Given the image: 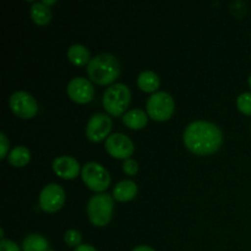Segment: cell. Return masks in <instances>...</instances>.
<instances>
[{
  "mask_svg": "<svg viewBox=\"0 0 251 251\" xmlns=\"http://www.w3.org/2000/svg\"><path fill=\"white\" fill-rule=\"evenodd\" d=\"M183 139L186 149L194 154L208 156L222 146L223 135L217 125L199 120L186 126Z\"/></svg>",
  "mask_w": 251,
  "mask_h": 251,
  "instance_id": "6da1fadb",
  "label": "cell"
},
{
  "mask_svg": "<svg viewBox=\"0 0 251 251\" xmlns=\"http://www.w3.org/2000/svg\"><path fill=\"white\" fill-rule=\"evenodd\" d=\"M87 74L91 81L97 85L107 86L114 82L120 75V65L112 54H100L90 61Z\"/></svg>",
  "mask_w": 251,
  "mask_h": 251,
  "instance_id": "7a4b0ae2",
  "label": "cell"
},
{
  "mask_svg": "<svg viewBox=\"0 0 251 251\" xmlns=\"http://www.w3.org/2000/svg\"><path fill=\"white\" fill-rule=\"evenodd\" d=\"M131 102V92L124 83H115L108 87L103 95V107L112 117H120L126 112Z\"/></svg>",
  "mask_w": 251,
  "mask_h": 251,
  "instance_id": "3957f363",
  "label": "cell"
},
{
  "mask_svg": "<svg viewBox=\"0 0 251 251\" xmlns=\"http://www.w3.org/2000/svg\"><path fill=\"white\" fill-rule=\"evenodd\" d=\"M114 208L113 198L108 194H97L87 203V213L91 223L96 227H104L110 222Z\"/></svg>",
  "mask_w": 251,
  "mask_h": 251,
  "instance_id": "277c9868",
  "label": "cell"
},
{
  "mask_svg": "<svg viewBox=\"0 0 251 251\" xmlns=\"http://www.w3.org/2000/svg\"><path fill=\"white\" fill-rule=\"evenodd\" d=\"M174 113V100L167 92H156L147 100V114L156 122H166Z\"/></svg>",
  "mask_w": 251,
  "mask_h": 251,
  "instance_id": "5b68a950",
  "label": "cell"
},
{
  "mask_svg": "<svg viewBox=\"0 0 251 251\" xmlns=\"http://www.w3.org/2000/svg\"><path fill=\"white\" fill-rule=\"evenodd\" d=\"M81 176H82V180L86 186L95 193H103L110 185L109 173L105 171L104 167L96 162L86 163L82 167Z\"/></svg>",
  "mask_w": 251,
  "mask_h": 251,
  "instance_id": "8992f818",
  "label": "cell"
},
{
  "mask_svg": "<svg viewBox=\"0 0 251 251\" xmlns=\"http://www.w3.org/2000/svg\"><path fill=\"white\" fill-rule=\"evenodd\" d=\"M10 108L16 117L21 119H31L38 112V104L29 93L17 91L10 97Z\"/></svg>",
  "mask_w": 251,
  "mask_h": 251,
  "instance_id": "52a82bcc",
  "label": "cell"
},
{
  "mask_svg": "<svg viewBox=\"0 0 251 251\" xmlns=\"http://www.w3.org/2000/svg\"><path fill=\"white\" fill-rule=\"evenodd\" d=\"M65 202V191L58 184H48L39 194V206L43 211L54 213Z\"/></svg>",
  "mask_w": 251,
  "mask_h": 251,
  "instance_id": "ba28073f",
  "label": "cell"
},
{
  "mask_svg": "<svg viewBox=\"0 0 251 251\" xmlns=\"http://www.w3.org/2000/svg\"><path fill=\"white\" fill-rule=\"evenodd\" d=\"M112 119L107 114L97 113L93 115L86 126V136L91 142H100L112 130Z\"/></svg>",
  "mask_w": 251,
  "mask_h": 251,
  "instance_id": "9c48e42d",
  "label": "cell"
},
{
  "mask_svg": "<svg viewBox=\"0 0 251 251\" xmlns=\"http://www.w3.org/2000/svg\"><path fill=\"white\" fill-rule=\"evenodd\" d=\"M68 96L71 100L78 104H86L90 103L95 97V88L93 85L83 77H75L69 82Z\"/></svg>",
  "mask_w": 251,
  "mask_h": 251,
  "instance_id": "30bf717a",
  "label": "cell"
},
{
  "mask_svg": "<svg viewBox=\"0 0 251 251\" xmlns=\"http://www.w3.org/2000/svg\"><path fill=\"white\" fill-rule=\"evenodd\" d=\"M105 150L114 158L126 161L134 152V144L126 135L113 134L105 141Z\"/></svg>",
  "mask_w": 251,
  "mask_h": 251,
  "instance_id": "8fae6325",
  "label": "cell"
},
{
  "mask_svg": "<svg viewBox=\"0 0 251 251\" xmlns=\"http://www.w3.org/2000/svg\"><path fill=\"white\" fill-rule=\"evenodd\" d=\"M53 171L60 178L71 180V179H75L78 176L80 163L74 157H56L53 162Z\"/></svg>",
  "mask_w": 251,
  "mask_h": 251,
  "instance_id": "7c38bea8",
  "label": "cell"
},
{
  "mask_svg": "<svg viewBox=\"0 0 251 251\" xmlns=\"http://www.w3.org/2000/svg\"><path fill=\"white\" fill-rule=\"evenodd\" d=\"M137 194V185L132 180H123L115 185L113 190V196L117 201L127 202L131 201Z\"/></svg>",
  "mask_w": 251,
  "mask_h": 251,
  "instance_id": "4fadbf2b",
  "label": "cell"
},
{
  "mask_svg": "<svg viewBox=\"0 0 251 251\" xmlns=\"http://www.w3.org/2000/svg\"><path fill=\"white\" fill-rule=\"evenodd\" d=\"M68 59L71 64L76 66H85L90 64L91 53L85 46L81 44H74L68 50Z\"/></svg>",
  "mask_w": 251,
  "mask_h": 251,
  "instance_id": "5bb4252c",
  "label": "cell"
},
{
  "mask_svg": "<svg viewBox=\"0 0 251 251\" xmlns=\"http://www.w3.org/2000/svg\"><path fill=\"white\" fill-rule=\"evenodd\" d=\"M123 123L132 130L144 129L147 125V114L141 109H131L123 115Z\"/></svg>",
  "mask_w": 251,
  "mask_h": 251,
  "instance_id": "9a60e30c",
  "label": "cell"
},
{
  "mask_svg": "<svg viewBox=\"0 0 251 251\" xmlns=\"http://www.w3.org/2000/svg\"><path fill=\"white\" fill-rule=\"evenodd\" d=\"M137 86L141 91L147 93H156L159 87V77L153 71H144L137 77Z\"/></svg>",
  "mask_w": 251,
  "mask_h": 251,
  "instance_id": "2e32d148",
  "label": "cell"
},
{
  "mask_svg": "<svg viewBox=\"0 0 251 251\" xmlns=\"http://www.w3.org/2000/svg\"><path fill=\"white\" fill-rule=\"evenodd\" d=\"M7 161L11 166L21 168V167L27 166L31 161V152L27 147L25 146H17L10 151L9 156H7Z\"/></svg>",
  "mask_w": 251,
  "mask_h": 251,
  "instance_id": "e0dca14e",
  "label": "cell"
},
{
  "mask_svg": "<svg viewBox=\"0 0 251 251\" xmlns=\"http://www.w3.org/2000/svg\"><path fill=\"white\" fill-rule=\"evenodd\" d=\"M31 17L33 22L39 26H46L50 22L51 12L47 5L43 2H36L31 7Z\"/></svg>",
  "mask_w": 251,
  "mask_h": 251,
  "instance_id": "ac0fdd59",
  "label": "cell"
},
{
  "mask_svg": "<svg viewBox=\"0 0 251 251\" xmlns=\"http://www.w3.org/2000/svg\"><path fill=\"white\" fill-rule=\"evenodd\" d=\"M24 251H49L48 240L39 234H29L22 243Z\"/></svg>",
  "mask_w": 251,
  "mask_h": 251,
  "instance_id": "d6986e66",
  "label": "cell"
},
{
  "mask_svg": "<svg viewBox=\"0 0 251 251\" xmlns=\"http://www.w3.org/2000/svg\"><path fill=\"white\" fill-rule=\"evenodd\" d=\"M237 107L243 114L251 115V93L244 92L237 98Z\"/></svg>",
  "mask_w": 251,
  "mask_h": 251,
  "instance_id": "ffe728a7",
  "label": "cell"
},
{
  "mask_svg": "<svg viewBox=\"0 0 251 251\" xmlns=\"http://www.w3.org/2000/svg\"><path fill=\"white\" fill-rule=\"evenodd\" d=\"M64 239H65V243L69 245V247L77 248L81 245L82 237H81V234L77 232V230L69 229L66 230L65 235H64Z\"/></svg>",
  "mask_w": 251,
  "mask_h": 251,
  "instance_id": "44dd1931",
  "label": "cell"
},
{
  "mask_svg": "<svg viewBox=\"0 0 251 251\" xmlns=\"http://www.w3.org/2000/svg\"><path fill=\"white\" fill-rule=\"evenodd\" d=\"M123 169H124V172L127 176H135L137 173V171H139V164H137L136 161L129 158L123 164Z\"/></svg>",
  "mask_w": 251,
  "mask_h": 251,
  "instance_id": "7402d4cb",
  "label": "cell"
},
{
  "mask_svg": "<svg viewBox=\"0 0 251 251\" xmlns=\"http://www.w3.org/2000/svg\"><path fill=\"white\" fill-rule=\"evenodd\" d=\"M0 251H20L19 245L16 243L7 239H1L0 243Z\"/></svg>",
  "mask_w": 251,
  "mask_h": 251,
  "instance_id": "603a6c76",
  "label": "cell"
},
{
  "mask_svg": "<svg viewBox=\"0 0 251 251\" xmlns=\"http://www.w3.org/2000/svg\"><path fill=\"white\" fill-rule=\"evenodd\" d=\"M0 149H1V154H0V159H4L6 157L7 151H9V140H7L6 135L4 132L0 134Z\"/></svg>",
  "mask_w": 251,
  "mask_h": 251,
  "instance_id": "cb8c5ba5",
  "label": "cell"
},
{
  "mask_svg": "<svg viewBox=\"0 0 251 251\" xmlns=\"http://www.w3.org/2000/svg\"><path fill=\"white\" fill-rule=\"evenodd\" d=\"M74 251H97V250H96L92 245L85 244V245H80V247H77Z\"/></svg>",
  "mask_w": 251,
  "mask_h": 251,
  "instance_id": "d4e9b609",
  "label": "cell"
},
{
  "mask_svg": "<svg viewBox=\"0 0 251 251\" xmlns=\"http://www.w3.org/2000/svg\"><path fill=\"white\" fill-rule=\"evenodd\" d=\"M132 251H156L154 249H152V248L147 247V245H140V247H136Z\"/></svg>",
  "mask_w": 251,
  "mask_h": 251,
  "instance_id": "484cf974",
  "label": "cell"
},
{
  "mask_svg": "<svg viewBox=\"0 0 251 251\" xmlns=\"http://www.w3.org/2000/svg\"><path fill=\"white\" fill-rule=\"evenodd\" d=\"M43 4H44V5H47V6H48V5H53V4H55V1H54V0H50V1H49V0H44Z\"/></svg>",
  "mask_w": 251,
  "mask_h": 251,
  "instance_id": "4316f807",
  "label": "cell"
},
{
  "mask_svg": "<svg viewBox=\"0 0 251 251\" xmlns=\"http://www.w3.org/2000/svg\"><path fill=\"white\" fill-rule=\"evenodd\" d=\"M249 86H250V88H251V75H250V77H249Z\"/></svg>",
  "mask_w": 251,
  "mask_h": 251,
  "instance_id": "83f0119b",
  "label": "cell"
},
{
  "mask_svg": "<svg viewBox=\"0 0 251 251\" xmlns=\"http://www.w3.org/2000/svg\"><path fill=\"white\" fill-rule=\"evenodd\" d=\"M49 251H53V250H49Z\"/></svg>",
  "mask_w": 251,
  "mask_h": 251,
  "instance_id": "f1b7e54d",
  "label": "cell"
}]
</instances>
